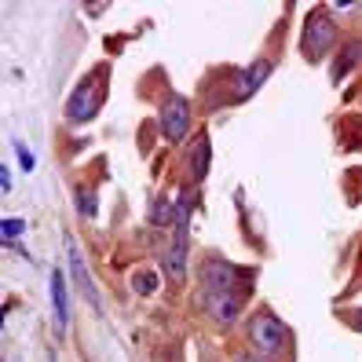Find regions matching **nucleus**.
<instances>
[{"label":"nucleus","mask_w":362,"mask_h":362,"mask_svg":"<svg viewBox=\"0 0 362 362\" xmlns=\"http://www.w3.org/2000/svg\"><path fill=\"white\" fill-rule=\"evenodd\" d=\"M77 209L84 212V216H95V194L92 190H77Z\"/></svg>","instance_id":"nucleus-12"},{"label":"nucleus","mask_w":362,"mask_h":362,"mask_svg":"<svg viewBox=\"0 0 362 362\" xmlns=\"http://www.w3.org/2000/svg\"><path fill=\"white\" fill-rule=\"evenodd\" d=\"M355 62H362V45H358V40L344 45V52L337 55V62H333V77H337V81H340V77H348Z\"/></svg>","instance_id":"nucleus-11"},{"label":"nucleus","mask_w":362,"mask_h":362,"mask_svg":"<svg viewBox=\"0 0 362 362\" xmlns=\"http://www.w3.org/2000/svg\"><path fill=\"white\" fill-rule=\"evenodd\" d=\"M242 362H257V358H249V355H245V358H242Z\"/></svg>","instance_id":"nucleus-17"},{"label":"nucleus","mask_w":362,"mask_h":362,"mask_svg":"<svg viewBox=\"0 0 362 362\" xmlns=\"http://www.w3.org/2000/svg\"><path fill=\"white\" fill-rule=\"evenodd\" d=\"M151 223H154V227H165V223H168V202H161V198L154 202V209H151Z\"/></svg>","instance_id":"nucleus-13"},{"label":"nucleus","mask_w":362,"mask_h":362,"mask_svg":"<svg viewBox=\"0 0 362 362\" xmlns=\"http://www.w3.org/2000/svg\"><path fill=\"white\" fill-rule=\"evenodd\" d=\"M103 95H106V77H103V74L84 77V81L77 84V92L70 95V103H66V117H70V121H88V117H95Z\"/></svg>","instance_id":"nucleus-4"},{"label":"nucleus","mask_w":362,"mask_h":362,"mask_svg":"<svg viewBox=\"0 0 362 362\" xmlns=\"http://www.w3.org/2000/svg\"><path fill=\"white\" fill-rule=\"evenodd\" d=\"M351 326H355V329H362V311H355V315H351Z\"/></svg>","instance_id":"nucleus-16"},{"label":"nucleus","mask_w":362,"mask_h":362,"mask_svg":"<svg viewBox=\"0 0 362 362\" xmlns=\"http://www.w3.org/2000/svg\"><path fill=\"white\" fill-rule=\"evenodd\" d=\"M0 230H4V242L11 245V238H15V234H23V230H26V223H23V220H15V216H8Z\"/></svg>","instance_id":"nucleus-14"},{"label":"nucleus","mask_w":362,"mask_h":362,"mask_svg":"<svg viewBox=\"0 0 362 362\" xmlns=\"http://www.w3.org/2000/svg\"><path fill=\"white\" fill-rule=\"evenodd\" d=\"M286 337H289V329L279 322L274 315H257L249 322V340H252V348H257L264 358H271V355H279L282 351V344H286Z\"/></svg>","instance_id":"nucleus-5"},{"label":"nucleus","mask_w":362,"mask_h":362,"mask_svg":"<svg viewBox=\"0 0 362 362\" xmlns=\"http://www.w3.org/2000/svg\"><path fill=\"white\" fill-rule=\"evenodd\" d=\"M161 132L168 143H183L190 132V106L183 95H168L161 103Z\"/></svg>","instance_id":"nucleus-6"},{"label":"nucleus","mask_w":362,"mask_h":362,"mask_svg":"<svg viewBox=\"0 0 362 362\" xmlns=\"http://www.w3.org/2000/svg\"><path fill=\"white\" fill-rule=\"evenodd\" d=\"M267 74H271V62H267V59H257V62H252V66L242 74V81H238V99H249V95L264 84Z\"/></svg>","instance_id":"nucleus-9"},{"label":"nucleus","mask_w":362,"mask_h":362,"mask_svg":"<svg viewBox=\"0 0 362 362\" xmlns=\"http://www.w3.org/2000/svg\"><path fill=\"white\" fill-rule=\"evenodd\" d=\"M209 161H212V143H209L205 132H198L194 136V151H190V158H187V173H190L194 183L209 176Z\"/></svg>","instance_id":"nucleus-8"},{"label":"nucleus","mask_w":362,"mask_h":362,"mask_svg":"<svg viewBox=\"0 0 362 362\" xmlns=\"http://www.w3.org/2000/svg\"><path fill=\"white\" fill-rule=\"evenodd\" d=\"M337 45V26H333V18L318 8L308 15V23H304V59L318 62V59H326L329 48Z\"/></svg>","instance_id":"nucleus-3"},{"label":"nucleus","mask_w":362,"mask_h":362,"mask_svg":"<svg viewBox=\"0 0 362 362\" xmlns=\"http://www.w3.org/2000/svg\"><path fill=\"white\" fill-rule=\"evenodd\" d=\"M238 279L242 271H234L223 260H205L202 264V293L205 304L212 311V318L223 326H230L234 318L242 315V293H238Z\"/></svg>","instance_id":"nucleus-1"},{"label":"nucleus","mask_w":362,"mask_h":362,"mask_svg":"<svg viewBox=\"0 0 362 362\" xmlns=\"http://www.w3.org/2000/svg\"><path fill=\"white\" fill-rule=\"evenodd\" d=\"M52 308H55V322L66 326V318H70V300H66V279H62V271L52 274Z\"/></svg>","instance_id":"nucleus-10"},{"label":"nucleus","mask_w":362,"mask_h":362,"mask_svg":"<svg viewBox=\"0 0 362 362\" xmlns=\"http://www.w3.org/2000/svg\"><path fill=\"white\" fill-rule=\"evenodd\" d=\"M66 260H70V274H74V282H77V289H81V296L88 300L95 311L103 308V300H99V293H95V282H92V274H88V267H84V257H81V249L74 245V242H66Z\"/></svg>","instance_id":"nucleus-7"},{"label":"nucleus","mask_w":362,"mask_h":362,"mask_svg":"<svg viewBox=\"0 0 362 362\" xmlns=\"http://www.w3.org/2000/svg\"><path fill=\"white\" fill-rule=\"evenodd\" d=\"M15 154H18V161H23L26 173H33V154H30V146L23 139H15Z\"/></svg>","instance_id":"nucleus-15"},{"label":"nucleus","mask_w":362,"mask_h":362,"mask_svg":"<svg viewBox=\"0 0 362 362\" xmlns=\"http://www.w3.org/2000/svg\"><path fill=\"white\" fill-rule=\"evenodd\" d=\"M190 212H187V205H176V216H173V227H176V234H173V245H168L165 252H161V264H165V274L173 282H183L187 279V245H190Z\"/></svg>","instance_id":"nucleus-2"}]
</instances>
